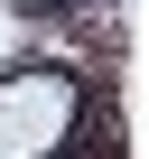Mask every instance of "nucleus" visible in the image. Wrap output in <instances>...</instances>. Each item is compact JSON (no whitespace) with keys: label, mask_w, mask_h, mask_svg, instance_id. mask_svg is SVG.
<instances>
[{"label":"nucleus","mask_w":149,"mask_h":159,"mask_svg":"<svg viewBox=\"0 0 149 159\" xmlns=\"http://www.w3.org/2000/svg\"><path fill=\"white\" fill-rule=\"evenodd\" d=\"M37 47V28L19 19V0H0V75H19V56Z\"/></svg>","instance_id":"obj_1"}]
</instances>
